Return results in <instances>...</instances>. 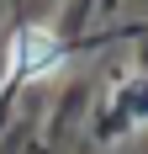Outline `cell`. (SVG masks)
<instances>
[{
  "instance_id": "1",
  "label": "cell",
  "mask_w": 148,
  "mask_h": 154,
  "mask_svg": "<svg viewBox=\"0 0 148 154\" xmlns=\"http://www.w3.org/2000/svg\"><path fill=\"white\" fill-rule=\"evenodd\" d=\"M58 64H64L58 37H48V32H37V27L16 32V43H11V75H48V69H58Z\"/></svg>"
}]
</instances>
